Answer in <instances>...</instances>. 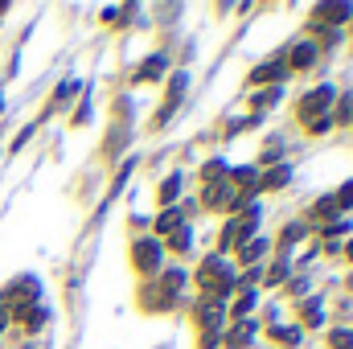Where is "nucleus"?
<instances>
[{
  "label": "nucleus",
  "instance_id": "1",
  "mask_svg": "<svg viewBox=\"0 0 353 349\" xmlns=\"http://www.w3.org/2000/svg\"><path fill=\"white\" fill-rule=\"evenodd\" d=\"M193 283L201 288V300L222 304L230 292H239V271H234V263L226 259V255H210V259H201Z\"/></svg>",
  "mask_w": 353,
  "mask_h": 349
},
{
  "label": "nucleus",
  "instance_id": "2",
  "mask_svg": "<svg viewBox=\"0 0 353 349\" xmlns=\"http://www.w3.org/2000/svg\"><path fill=\"white\" fill-rule=\"evenodd\" d=\"M333 103H337V87H333V83H321V87H312L300 103H296V119H300V123L321 119V115L333 111Z\"/></svg>",
  "mask_w": 353,
  "mask_h": 349
},
{
  "label": "nucleus",
  "instance_id": "3",
  "mask_svg": "<svg viewBox=\"0 0 353 349\" xmlns=\"http://www.w3.org/2000/svg\"><path fill=\"white\" fill-rule=\"evenodd\" d=\"M161 263H165V247H161V239H152V235L132 239V267H136L140 275H157Z\"/></svg>",
  "mask_w": 353,
  "mask_h": 349
},
{
  "label": "nucleus",
  "instance_id": "4",
  "mask_svg": "<svg viewBox=\"0 0 353 349\" xmlns=\"http://www.w3.org/2000/svg\"><path fill=\"white\" fill-rule=\"evenodd\" d=\"M283 79H288V62L283 58H271V62H259L247 74V87H279Z\"/></svg>",
  "mask_w": 353,
  "mask_h": 349
},
{
  "label": "nucleus",
  "instance_id": "5",
  "mask_svg": "<svg viewBox=\"0 0 353 349\" xmlns=\"http://www.w3.org/2000/svg\"><path fill=\"white\" fill-rule=\"evenodd\" d=\"M193 317H197V329H201V333H214V337H222V325H226V312H222V304H214V300H197Z\"/></svg>",
  "mask_w": 353,
  "mask_h": 349
},
{
  "label": "nucleus",
  "instance_id": "6",
  "mask_svg": "<svg viewBox=\"0 0 353 349\" xmlns=\"http://www.w3.org/2000/svg\"><path fill=\"white\" fill-rule=\"evenodd\" d=\"M308 17H312V21H308L312 29H325V25H345V21L353 17V4H316Z\"/></svg>",
  "mask_w": 353,
  "mask_h": 349
},
{
  "label": "nucleus",
  "instance_id": "7",
  "mask_svg": "<svg viewBox=\"0 0 353 349\" xmlns=\"http://www.w3.org/2000/svg\"><path fill=\"white\" fill-rule=\"evenodd\" d=\"M316 58H321V46H316V41H296V46L288 50L283 62H288V74H292V70H308V66H316Z\"/></svg>",
  "mask_w": 353,
  "mask_h": 349
},
{
  "label": "nucleus",
  "instance_id": "8",
  "mask_svg": "<svg viewBox=\"0 0 353 349\" xmlns=\"http://www.w3.org/2000/svg\"><path fill=\"white\" fill-rule=\"evenodd\" d=\"M181 99H185V74H176L173 83H169V94H165V103H161V111L152 119V132H161L169 123V115H173V107H181Z\"/></svg>",
  "mask_w": 353,
  "mask_h": 349
},
{
  "label": "nucleus",
  "instance_id": "9",
  "mask_svg": "<svg viewBox=\"0 0 353 349\" xmlns=\"http://www.w3.org/2000/svg\"><path fill=\"white\" fill-rule=\"evenodd\" d=\"M333 218H341V210H337V201H333V193H325V197H316V201L308 206V214H304V222H312V226H329Z\"/></svg>",
  "mask_w": 353,
  "mask_h": 349
},
{
  "label": "nucleus",
  "instance_id": "10",
  "mask_svg": "<svg viewBox=\"0 0 353 349\" xmlns=\"http://www.w3.org/2000/svg\"><path fill=\"white\" fill-rule=\"evenodd\" d=\"M251 341H255V325H251V321H234V325L218 337V346H226V349H251Z\"/></svg>",
  "mask_w": 353,
  "mask_h": 349
},
{
  "label": "nucleus",
  "instance_id": "11",
  "mask_svg": "<svg viewBox=\"0 0 353 349\" xmlns=\"http://www.w3.org/2000/svg\"><path fill=\"white\" fill-rule=\"evenodd\" d=\"M8 317H12L21 329H29V333H37V329L46 325V308H41V304H17Z\"/></svg>",
  "mask_w": 353,
  "mask_h": 349
},
{
  "label": "nucleus",
  "instance_id": "12",
  "mask_svg": "<svg viewBox=\"0 0 353 349\" xmlns=\"http://www.w3.org/2000/svg\"><path fill=\"white\" fill-rule=\"evenodd\" d=\"M288 181H292V165H275V169L259 173V193H275V189H288Z\"/></svg>",
  "mask_w": 353,
  "mask_h": 349
},
{
  "label": "nucleus",
  "instance_id": "13",
  "mask_svg": "<svg viewBox=\"0 0 353 349\" xmlns=\"http://www.w3.org/2000/svg\"><path fill=\"white\" fill-rule=\"evenodd\" d=\"M152 226H157V235H161V239H169L173 230H181V226H185V214H181V206H169V210H161Z\"/></svg>",
  "mask_w": 353,
  "mask_h": 349
},
{
  "label": "nucleus",
  "instance_id": "14",
  "mask_svg": "<svg viewBox=\"0 0 353 349\" xmlns=\"http://www.w3.org/2000/svg\"><path fill=\"white\" fill-rule=\"evenodd\" d=\"M288 275H292V251H279V255H275V263L267 267V288L288 283Z\"/></svg>",
  "mask_w": 353,
  "mask_h": 349
},
{
  "label": "nucleus",
  "instance_id": "15",
  "mask_svg": "<svg viewBox=\"0 0 353 349\" xmlns=\"http://www.w3.org/2000/svg\"><path fill=\"white\" fill-rule=\"evenodd\" d=\"M157 201H161V210H169V206H176V201H181V173H173V177H165V181H161Z\"/></svg>",
  "mask_w": 353,
  "mask_h": 349
},
{
  "label": "nucleus",
  "instance_id": "16",
  "mask_svg": "<svg viewBox=\"0 0 353 349\" xmlns=\"http://www.w3.org/2000/svg\"><path fill=\"white\" fill-rule=\"evenodd\" d=\"M234 255H239V263H243V267H255V263L267 255V239H251V243H243Z\"/></svg>",
  "mask_w": 353,
  "mask_h": 349
},
{
  "label": "nucleus",
  "instance_id": "17",
  "mask_svg": "<svg viewBox=\"0 0 353 349\" xmlns=\"http://www.w3.org/2000/svg\"><path fill=\"white\" fill-rule=\"evenodd\" d=\"M165 70H169V62H165V54H152L144 66H140V83H157V79H165Z\"/></svg>",
  "mask_w": 353,
  "mask_h": 349
},
{
  "label": "nucleus",
  "instance_id": "18",
  "mask_svg": "<svg viewBox=\"0 0 353 349\" xmlns=\"http://www.w3.org/2000/svg\"><path fill=\"white\" fill-rule=\"evenodd\" d=\"M161 247H165V251H173V255H185V251L193 247V230H189V222H185L181 230H173V235H169Z\"/></svg>",
  "mask_w": 353,
  "mask_h": 349
},
{
  "label": "nucleus",
  "instance_id": "19",
  "mask_svg": "<svg viewBox=\"0 0 353 349\" xmlns=\"http://www.w3.org/2000/svg\"><path fill=\"white\" fill-rule=\"evenodd\" d=\"M300 325H304V329H321V325H325L321 300H304V304H300Z\"/></svg>",
  "mask_w": 353,
  "mask_h": 349
},
{
  "label": "nucleus",
  "instance_id": "20",
  "mask_svg": "<svg viewBox=\"0 0 353 349\" xmlns=\"http://www.w3.org/2000/svg\"><path fill=\"white\" fill-rule=\"evenodd\" d=\"M271 341L296 349V346H300V329H296V325H271Z\"/></svg>",
  "mask_w": 353,
  "mask_h": 349
},
{
  "label": "nucleus",
  "instance_id": "21",
  "mask_svg": "<svg viewBox=\"0 0 353 349\" xmlns=\"http://www.w3.org/2000/svg\"><path fill=\"white\" fill-rule=\"evenodd\" d=\"M304 235H308V222H292V226L279 235V251H292V247H296Z\"/></svg>",
  "mask_w": 353,
  "mask_h": 349
},
{
  "label": "nucleus",
  "instance_id": "22",
  "mask_svg": "<svg viewBox=\"0 0 353 349\" xmlns=\"http://www.w3.org/2000/svg\"><path fill=\"white\" fill-rule=\"evenodd\" d=\"M259 161H263V165H271V161H275V165H283V140H279V136H271V140L263 144Z\"/></svg>",
  "mask_w": 353,
  "mask_h": 349
},
{
  "label": "nucleus",
  "instance_id": "23",
  "mask_svg": "<svg viewBox=\"0 0 353 349\" xmlns=\"http://www.w3.org/2000/svg\"><path fill=\"white\" fill-rule=\"evenodd\" d=\"M300 128H304L308 136H329V132H333V119L321 115V119H308V123H300Z\"/></svg>",
  "mask_w": 353,
  "mask_h": 349
},
{
  "label": "nucleus",
  "instance_id": "24",
  "mask_svg": "<svg viewBox=\"0 0 353 349\" xmlns=\"http://www.w3.org/2000/svg\"><path fill=\"white\" fill-rule=\"evenodd\" d=\"M329 349H353V329H333L329 333Z\"/></svg>",
  "mask_w": 353,
  "mask_h": 349
},
{
  "label": "nucleus",
  "instance_id": "25",
  "mask_svg": "<svg viewBox=\"0 0 353 349\" xmlns=\"http://www.w3.org/2000/svg\"><path fill=\"white\" fill-rule=\"evenodd\" d=\"M333 201H337V210H353V181H345V185L333 193Z\"/></svg>",
  "mask_w": 353,
  "mask_h": 349
},
{
  "label": "nucleus",
  "instance_id": "26",
  "mask_svg": "<svg viewBox=\"0 0 353 349\" xmlns=\"http://www.w3.org/2000/svg\"><path fill=\"white\" fill-rule=\"evenodd\" d=\"M321 235H329V239L333 235H350V218H333L329 226H321Z\"/></svg>",
  "mask_w": 353,
  "mask_h": 349
},
{
  "label": "nucleus",
  "instance_id": "27",
  "mask_svg": "<svg viewBox=\"0 0 353 349\" xmlns=\"http://www.w3.org/2000/svg\"><path fill=\"white\" fill-rule=\"evenodd\" d=\"M267 103H279V87H267L255 94V107H267Z\"/></svg>",
  "mask_w": 353,
  "mask_h": 349
},
{
  "label": "nucleus",
  "instance_id": "28",
  "mask_svg": "<svg viewBox=\"0 0 353 349\" xmlns=\"http://www.w3.org/2000/svg\"><path fill=\"white\" fill-rule=\"evenodd\" d=\"M341 255H345V259L353 263V239H350V243H345V247H341Z\"/></svg>",
  "mask_w": 353,
  "mask_h": 349
},
{
  "label": "nucleus",
  "instance_id": "29",
  "mask_svg": "<svg viewBox=\"0 0 353 349\" xmlns=\"http://www.w3.org/2000/svg\"><path fill=\"white\" fill-rule=\"evenodd\" d=\"M4 325H8V312H0V329H4Z\"/></svg>",
  "mask_w": 353,
  "mask_h": 349
},
{
  "label": "nucleus",
  "instance_id": "30",
  "mask_svg": "<svg viewBox=\"0 0 353 349\" xmlns=\"http://www.w3.org/2000/svg\"><path fill=\"white\" fill-rule=\"evenodd\" d=\"M4 12H8V4H0V17H4Z\"/></svg>",
  "mask_w": 353,
  "mask_h": 349
},
{
  "label": "nucleus",
  "instance_id": "31",
  "mask_svg": "<svg viewBox=\"0 0 353 349\" xmlns=\"http://www.w3.org/2000/svg\"><path fill=\"white\" fill-rule=\"evenodd\" d=\"M350 288H353V275H350Z\"/></svg>",
  "mask_w": 353,
  "mask_h": 349
}]
</instances>
